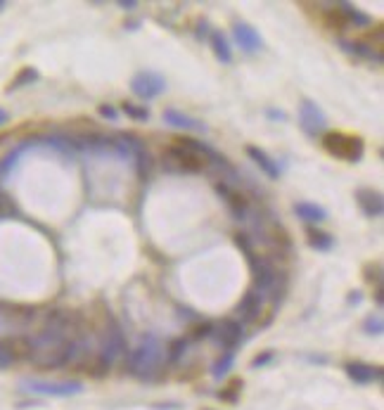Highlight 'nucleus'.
<instances>
[{
  "label": "nucleus",
  "mask_w": 384,
  "mask_h": 410,
  "mask_svg": "<svg viewBox=\"0 0 384 410\" xmlns=\"http://www.w3.org/2000/svg\"><path fill=\"white\" fill-rule=\"evenodd\" d=\"M164 356L166 351L162 342H159V337L145 334V337H140L135 349H131L128 361H126V372L135 379H142V382H152L162 372Z\"/></svg>",
  "instance_id": "nucleus-1"
},
{
  "label": "nucleus",
  "mask_w": 384,
  "mask_h": 410,
  "mask_svg": "<svg viewBox=\"0 0 384 410\" xmlns=\"http://www.w3.org/2000/svg\"><path fill=\"white\" fill-rule=\"evenodd\" d=\"M235 245H237L240 249L244 252V256H247L249 268H251V278H254L256 290H261V292L273 290L275 282H278V270H275V265L271 263V259H266L263 254L254 252V247H251V240H249L247 233L235 235Z\"/></svg>",
  "instance_id": "nucleus-2"
},
{
  "label": "nucleus",
  "mask_w": 384,
  "mask_h": 410,
  "mask_svg": "<svg viewBox=\"0 0 384 410\" xmlns=\"http://www.w3.org/2000/svg\"><path fill=\"white\" fill-rule=\"evenodd\" d=\"M81 339H69V342L45 346V349H33L31 361L36 363L41 370H60L72 363H76L78 354H81Z\"/></svg>",
  "instance_id": "nucleus-3"
},
{
  "label": "nucleus",
  "mask_w": 384,
  "mask_h": 410,
  "mask_svg": "<svg viewBox=\"0 0 384 410\" xmlns=\"http://www.w3.org/2000/svg\"><path fill=\"white\" fill-rule=\"evenodd\" d=\"M126 354V334L119 325V320L114 318L110 311H102V325H100V351L97 356L112 366L119 356Z\"/></svg>",
  "instance_id": "nucleus-4"
},
{
  "label": "nucleus",
  "mask_w": 384,
  "mask_h": 410,
  "mask_svg": "<svg viewBox=\"0 0 384 410\" xmlns=\"http://www.w3.org/2000/svg\"><path fill=\"white\" fill-rule=\"evenodd\" d=\"M323 147H325V152L332 154V157L351 161V164H358V161L363 159V152H365L363 138L360 136H347V133H340V131L325 133Z\"/></svg>",
  "instance_id": "nucleus-5"
},
{
  "label": "nucleus",
  "mask_w": 384,
  "mask_h": 410,
  "mask_svg": "<svg viewBox=\"0 0 384 410\" xmlns=\"http://www.w3.org/2000/svg\"><path fill=\"white\" fill-rule=\"evenodd\" d=\"M164 166L169 171H178V173H202L204 169H209L204 157H199V154H194L181 145H171L166 149Z\"/></svg>",
  "instance_id": "nucleus-6"
},
{
  "label": "nucleus",
  "mask_w": 384,
  "mask_h": 410,
  "mask_svg": "<svg viewBox=\"0 0 384 410\" xmlns=\"http://www.w3.org/2000/svg\"><path fill=\"white\" fill-rule=\"evenodd\" d=\"M33 342L28 337H0V370H8L15 363L31 361Z\"/></svg>",
  "instance_id": "nucleus-7"
},
{
  "label": "nucleus",
  "mask_w": 384,
  "mask_h": 410,
  "mask_svg": "<svg viewBox=\"0 0 384 410\" xmlns=\"http://www.w3.org/2000/svg\"><path fill=\"white\" fill-rule=\"evenodd\" d=\"M166 90V79L159 72H152V69H142L137 72L133 79H131V93L140 100H154Z\"/></svg>",
  "instance_id": "nucleus-8"
},
{
  "label": "nucleus",
  "mask_w": 384,
  "mask_h": 410,
  "mask_svg": "<svg viewBox=\"0 0 384 410\" xmlns=\"http://www.w3.org/2000/svg\"><path fill=\"white\" fill-rule=\"evenodd\" d=\"M299 126L308 138H320L328 131V117L316 102L303 97L299 102Z\"/></svg>",
  "instance_id": "nucleus-9"
},
{
  "label": "nucleus",
  "mask_w": 384,
  "mask_h": 410,
  "mask_svg": "<svg viewBox=\"0 0 384 410\" xmlns=\"http://www.w3.org/2000/svg\"><path fill=\"white\" fill-rule=\"evenodd\" d=\"M22 389L31 391V394L60 396V398L83 394L81 382H48V379H22Z\"/></svg>",
  "instance_id": "nucleus-10"
},
{
  "label": "nucleus",
  "mask_w": 384,
  "mask_h": 410,
  "mask_svg": "<svg viewBox=\"0 0 384 410\" xmlns=\"http://www.w3.org/2000/svg\"><path fill=\"white\" fill-rule=\"evenodd\" d=\"M214 337L226 351H235V346L242 342V337H244L242 322L233 320V318H226V320H221V325H214Z\"/></svg>",
  "instance_id": "nucleus-11"
},
{
  "label": "nucleus",
  "mask_w": 384,
  "mask_h": 410,
  "mask_svg": "<svg viewBox=\"0 0 384 410\" xmlns=\"http://www.w3.org/2000/svg\"><path fill=\"white\" fill-rule=\"evenodd\" d=\"M162 119H164L166 126H171V129H178V131H192V133H206V131H209L204 121L194 119V117H190V114L181 112V109H176V107L164 109Z\"/></svg>",
  "instance_id": "nucleus-12"
},
{
  "label": "nucleus",
  "mask_w": 384,
  "mask_h": 410,
  "mask_svg": "<svg viewBox=\"0 0 384 410\" xmlns=\"http://www.w3.org/2000/svg\"><path fill=\"white\" fill-rule=\"evenodd\" d=\"M233 36H235V40H237V45H240V50H242V53L254 55V53H259V50L263 48L261 33L256 31L254 26H249L247 22H237V24L233 26Z\"/></svg>",
  "instance_id": "nucleus-13"
},
{
  "label": "nucleus",
  "mask_w": 384,
  "mask_h": 410,
  "mask_svg": "<svg viewBox=\"0 0 384 410\" xmlns=\"http://www.w3.org/2000/svg\"><path fill=\"white\" fill-rule=\"evenodd\" d=\"M216 192L221 195L223 202L228 204V209H231V213L235 218H247V213H249V202L247 197H244L242 192H237V190H233L228 183H216Z\"/></svg>",
  "instance_id": "nucleus-14"
},
{
  "label": "nucleus",
  "mask_w": 384,
  "mask_h": 410,
  "mask_svg": "<svg viewBox=\"0 0 384 410\" xmlns=\"http://www.w3.org/2000/svg\"><path fill=\"white\" fill-rule=\"evenodd\" d=\"M356 204H358V209L363 211L368 218H380L382 213H384L382 192H377V190H372V188H360V190H356Z\"/></svg>",
  "instance_id": "nucleus-15"
},
{
  "label": "nucleus",
  "mask_w": 384,
  "mask_h": 410,
  "mask_svg": "<svg viewBox=\"0 0 384 410\" xmlns=\"http://www.w3.org/2000/svg\"><path fill=\"white\" fill-rule=\"evenodd\" d=\"M349 379H353L356 384H370V382H380L382 379V368L380 366H368L363 361H349L344 366Z\"/></svg>",
  "instance_id": "nucleus-16"
},
{
  "label": "nucleus",
  "mask_w": 384,
  "mask_h": 410,
  "mask_svg": "<svg viewBox=\"0 0 384 410\" xmlns=\"http://www.w3.org/2000/svg\"><path fill=\"white\" fill-rule=\"evenodd\" d=\"M244 152H247V157L254 161L259 169L266 173L271 181H278L280 178V166H278V161H275L271 154L266 152V149H261V147H256V145H247L244 147Z\"/></svg>",
  "instance_id": "nucleus-17"
},
{
  "label": "nucleus",
  "mask_w": 384,
  "mask_h": 410,
  "mask_svg": "<svg viewBox=\"0 0 384 410\" xmlns=\"http://www.w3.org/2000/svg\"><path fill=\"white\" fill-rule=\"evenodd\" d=\"M261 309H263L261 294L256 292V290H249V292L242 297V302H240V306H237L240 320H242V322H254V320H259Z\"/></svg>",
  "instance_id": "nucleus-18"
},
{
  "label": "nucleus",
  "mask_w": 384,
  "mask_h": 410,
  "mask_svg": "<svg viewBox=\"0 0 384 410\" xmlns=\"http://www.w3.org/2000/svg\"><path fill=\"white\" fill-rule=\"evenodd\" d=\"M294 213L301 218L303 223L313 225V228H316L318 223L328 221V209H325V206H320V204H316V202H297V204H294Z\"/></svg>",
  "instance_id": "nucleus-19"
},
{
  "label": "nucleus",
  "mask_w": 384,
  "mask_h": 410,
  "mask_svg": "<svg viewBox=\"0 0 384 410\" xmlns=\"http://www.w3.org/2000/svg\"><path fill=\"white\" fill-rule=\"evenodd\" d=\"M340 48L344 53L349 55H356V57H365V60H372L377 62V65H382V50L372 48V45L363 43V40H340Z\"/></svg>",
  "instance_id": "nucleus-20"
},
{
  "label": "nucleus",
  "mask_w": 384,
  "mask_h": 410,
  "mask_svg": "<svg viewBox=\"0 0 384 410\" xmlns=\"http://www.w3.org/2000/svg\"><path fill=\"white\" fill-rule=\"evenodd\" d=\"M0 315H5L8 320L15 322H28L36 315V309L26 304H12V302H0Z\"/></svg>",
  "instance_id": "nucleus-21"
},
{
  "label": "nucleus",
  "mask_w": 384,
  "mask_h": 410,
  "mask_svg": "<svg viewBox=\"0 0 384 410\" xmlns=\"http://www.w3.org/2000/svg\"><path fill=\"white\" fill-rule=\"evenodd\" d=\"M306 242H308V247L316 252H330L332 247H335V238H332L330 233H325V230L313 228V225L306 228Z\"/></svg>",
  "instance_id": "nucleus-22"
},
{
  "label": "nucleus",
  "mask_w": 384,
  "mask_h": 410,
  "mask_svg": "<svg viewBox=\"0 0 384 410\" xmlns=\"http://www.w3.org/2000/svg\"><path fill=\"white\" fill-rule=\"evenodd\" d=\"M209 45H211V50H214V55L219 57V62H223V65H231L233 50H231V45H228V38L223 36L221 31L209 33Z\"/></svg>",
  "instance_id": "nucleus-23"
},
{
  "label": "nucleus",
  "mask_w": 384,
  "mask_h": 410,
  "mask_svg": "<svg viewBox=\"0 0 384 410\" xmlns=\"http://www.w3.org/2000/svg\"><path fill=\"white\" fill-rule=\"evenodd\" d=\"M41 79V74H38V69H33V67H24V69H19L17 72V76L10 81V85L5 88V93H15V90H19V88H26V85H31V83H36V81Z\"/></svg>",
  "instance_id": "nucleus-24"
},
{
  "label": "nucleus",
  "mask_w": 384,
  "mask_h": 410,
  "mask_svg": "<svg viewBox=\"0 0 384 410\" xmlns=\"http://www.w3.org/2000/svg\"><path fill=\"white\" fill-rule=\"evenodd\" d=\"M323 22H325V26H328V28H337V31H342V28L351 26V24H349L347 13H344V8H342V3L337 5V8H330L328 13H325Z\"/></svg>",
  "instance_id": "nucleus-25"
},
{
  "label": "nucleus",
  "mask_w": 384,
  "mask_h": 410,
  "mask_svg": "<svg viewBox=\"0 0 384 410\" xmlns=\"http://www.w3.org/2000/svg\"><path fill=\"white\" fill-rule=\"evenodd\" d=\"M233 366H235V351H223L221 358H216L214 366H211V375H214V379H223L233 370Z\"/></svg>",
  "instance_id": "nucleus-26"
},
{
  "label": "nucleus",
  "mask_w": 384,
  "mask_h": 410,
  "mask_svg": "<svg viewBox=\"0 0 384 410\" xmlns=\"http://www.w3.org/2000/svg\"><path fill=\"white\" fill-rule=\"evenodd\" d=\"M342 8H344V13H347L349 24H351V26H370L372 24V17L365 15V13H360V10L353 8V5L342 3Z\"/></svg>",
  "instance_id": "nucleus-27"
},
{
  "label": "nucleus",
  "mask_w": 384,
  "mask_h": 410,
  "mask_svg": "<svg viewBox=\"0 0 384 410\" xmlns=\"http://www.w3.org/2000/svg\"><path fill=\"white\" fill-rule=\"evenodd\" d=\"M363 332L370 334V337H380L384 332V320L380 313H370L363 318Z\"/></svg>",
  "instance_id": "nucleus-28"
},
{
  "label": "nucleus",
  "mask_w": 384,
  "mask_h": 410,
  "mask_svg": "<svg viewBox=\"0 0 384 410\" xmlns=\"http://www.w3.org/2000/svg\"><path fill=\"white\" fill-rule=\"evenodd\" d=\"M122 112L133 121H150V109L142 105H135V102H124Z\"/></svg>",
  "instance_id": "nucleus-29"
},
{
  "label": "nucleus",
  "mask_w": 384,
  "mask_h": 410,
  "mask_svg": "<svg viewBox=\"0 0 384 410\" xmlns=\"http://www.w3.org/2000/svg\"><path fill=\"white\" fill-rule=\"evenodd\" d=\"M185 349H187V342L185 339H174V342H169L166 346V358H169V363H178L183 356H185Z\"/></svg>",
  "instance_id": "nucleus-30"
},
{
  "label": "nucleus",
  "mask_w": 384,
  "mask_h": 410,
  "mask_svg": "<svg viewBox=\"0 0 384 410\" xmlns=\"http://www.w3.org/2000/svg\"><path fill=\"white\" fill-rule=\"evenodd\" d=\"M363 270H365V280H368L370 285H375V290L377 287H382V263L380 261L368 263Z\"/></svg>",
  "instance_id": "nucleus-31"
},
{
  "label": "nucleus",
  "mask_w": 384,
  "mask_h": 410,
  "mask_svg": "<svg viewBox=\"0 0 384 410\" xmlns=\"http://www.w3.org/2000/svg\"><path fill=\"white\" fill-rule=\"evenodd\" d=\"M242 386H244L242 379H233V382L228 384L226 389L219 391V396L223 398V401H231V403H235V401H237V396H240V391H242Z\"/></svg>",
  "instance_id": "nucleus-32"
},
{
  "label": "nucleus",
  "mask_w": 384,
  "mask_h": 410,
  "mask_svg": "<svg viewBox=\"0 0 384 410\" xmlns=\"http://www.w3.org/2000/svg\"><path fill=\"white\" fill-rule=\"evenodd\" d=\"M12 216H17V204L10 195L0 192V218H12Z\"/></svg>",
  "instance_id": "nucleus-33"
},
{
  "label": "nucleus",
  "mask_w": 384,
  "mask_h": 410,
  "mask_svg": "<svg viewBox=\"0 0 384 410\" xmlns=\"http://www.w3.org/2000/svg\"><path fill=\"white\" fill-rule=\"evenodd\" d=\"M273 358H275L273 351H263V354L254 356V361H251V368H254V370H259V368H266L268 363H273Z\"/></svg>",
  "instance_id": "nucleus-34"
},
{
  "label": "nucleus",
  "mask_w": 384,
  "mask_h": 410,
  "mask_svg": "<svg viewBox=\"0 0 384 410\" xmlns=\"http://www.w3.org/2000/svg\"><path fill=\"white\" fill-rule=\"evenodd\" d=\"M211 334H214V322H202L192 330V339H204L211 337Z\"/></svg>",
  "instance_id": "nucleus-35"
},
{
  "label": "nucleus",
  "mask_w": 384,
  "mask_h": 410,
  "mask_svg": "<svg viewBox=\"0 0 384 410\" xmlns=\"http://www.w3.org/2000/svg\"><path fill=\"white\" fill-rule=\"evenodd\" d=\"M97 114H100L102 119H110V121L119 119V109L112 107V105H100V107H97Z\"/></svg>",
  "instance_id": "nucleus-36"
},
{
  "label": "nucleus",
  "mask_w": 384,
  "mask_h": 410,
  "mask_svg": "<svg viewBox=\"0 0 384 410\" xmlns=\"http://www.w3.org/2000/svg\"><path fill=\"white\" fill-rule=\"evenodd\" d=\"M266 117L271 121H287V114L283 112V109H275V107H268L266 109Z\"/></svg>",
  "instance_id": "nucleus-37"
},
{
  "label": "nucleus",
  "mask_w": 384,
  "mask_h": 410,
  "mask_svg": "<svg viewBox=\"0 0 384 410\" xmlns=\"http://www.w3.org/2000/svg\"><path fill=\"white\" fill-rule=\"evenodd\" d=\"M119 8H122V10H128V13H131V10H135L137 8V3H135V0H119Z\"/></svg>",
  "instance_id": "nucleus-38"
},
{
  "label": "nucleus",
  "mask_w": 384,
  "mask_h": 410,
  "mask_svg": "<svg viewBox=\"0 0 384 410\" xmlns=\"http://www.w3.org/2000/svg\"><path fill=\"white\" fill-rule=\"evenodd\" d=\"M197 36H199V38L209 36V24H206V22H199V26H197Z\"/></svg>",
  "instance_id": "nucleus-39"
},
{
  "label": "nucleus",
  "mask_w": 384,
  "mask_h": 410,
  "mask_svg": "<svg viewBox=\"0 0 384 410\" xmlns=\"http://www.w3.org/2000/svg\"><path fill=\"white\" fill-rule=\"evenodd\" d=\"M382 292H384L382 287H377V290H375V304H377V309H382V299H384Z\"/></svg>",
  "instance_id": "nucleus-40"
},
{
  "label": "nucleus",
  "mask_w": 384,
  "mask_h": 410,
  "mask_svg": "<svg viewBox=\"0 0 384 410\" xmlns=\"http://www.w3.org/2000/svg\"><path fill=\"white\" fill-rule=\"evenodd\" d=\"M10 121V114H8V109H3L0 107V126H5Z\"/></svg>",
  "instance_id": "nucleus-41"
},
{
  "label": "nucleus",
  "mask_w": 384,
  "mask_h": 410,
  "mask_svg": "<svg viewBox=\"0 0 384 410\" xmlns=\"http://www.w3.org/2000/svg\"><path fill=\"white\" fill-rule=\"evenodd\" d=\"M360 292H353V294H349V304H360Z\"/></svg>",
  "instance_id": "nucleus-42"
},
{
  "label": "nucleus",
  "mask_w": 384,
  "mask_h": 410,
  "mask_svg": "<svg viewBox=\"0 0 384 410\" xmlns=\"http://www.w3.org/2000/svg\"><path fill=\"white\" fill-rule=\"evenodd\" d=\"M306 358H308V361H316V363H325V361H328L325 356H306Z\"/></svg>",
  "instance_id": "nucleus-43"
},
{
  "label": "nucleus",
  "mask_w": 384,
  "mask_h": 410,
  "mask_svg": "<svg viewBox=\"0 0 384 410\" xmlns=\"http://www.w3.org/2000/svg\"><path fill=\"white\" fill-rule=\"evenodd\" d=\"M5 8H8V3H5V0H0V13H3Z\"/></svg>",
  "instance_id": "nucleus-44"
}]
</instances>
